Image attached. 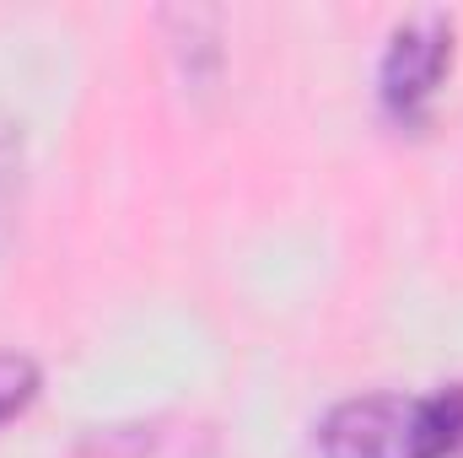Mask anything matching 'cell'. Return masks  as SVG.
<instances>
[{"label":"cell","mask_w":463,"mask_h":458,"mask_svg":"<svg viewBox=\"0 0 463 458\" xmlns=\"http://www.w3.org/2000/svg\"><path fill=\"white\" fill-rule=\"evenodd\" d=\"M38 388H43L38 361L22 356V350H0V426L16 421V415L38 399Z\"/></svg>","instance_id":"3"},{"label":"cell","mask_w":463,"mask_h":458,"mask_svg":"<svg viewBox=\"0 0 463 458\" xmlns=\"http://www.w3.org/2000/svg\"><path fill=\"white\" fill-rule=\"evenodd\" d=\"M324 458H463V383L415 394H361L318 421Z\"/></svg>","instance_id":"1"},{"label":"cell","mask_w":463,"mask_h":458,"mask_svg":"<svg viewBox=\"0 0 463 458\" xmlns=\"http://www.w3.org/2000/svg\"><path fill=\"white\" fill-rule=\"evenodd\" d=\"M448 65H453V16L448 11H420V16L399 22L383 49V65H377V98H383L388 119L426 124Z\"/></svg>","instance_id":"2"}]
</instances>
